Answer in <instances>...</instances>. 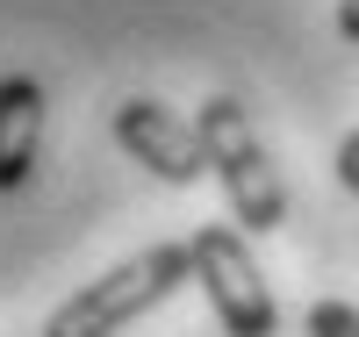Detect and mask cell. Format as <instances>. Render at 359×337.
<instances>
[{"label": "cell", "mask_w": 359, "mask_h": 337, "mask_svg": "<svg viewBox=\"0 0 359 337\" xmlns=\"http://www.w3.org/2000/svg\"><path fill=\"white\" fill-rule=\"evenodd\" d=\"M115 144H123L144 172H158L165 187H194V179H208L201 130H194V122H180L165 101H144V94L123 101V108H115Z\"/></svg>", "instance_id": "4"}, {"label": "cell", "mask_w": 359, "mask_h": 337, "mask_svg": "<svg viewBox=\"0 0 359 337\" xmlns=\"http://www.w3.org/2000/svg\"><path fill=\"white\" fill-rule=\"evenodd\" d=\"M194 130H201V151H208V172L223 179V201H230L237 230H280L287 223V187H280V165L266 158L252 115L230 94H208Z\"/></svg>", "instance_id": "2"}, {"label": "cell", "mask_w": 359, "mask_h": 337, "mask_svg": "<svg viewBox=\"0 0 359 337\" xmlns=\"http://www.w3.org/2000/svg\"><path fill=\"white\" fill-rule=\"evenodd\" d=\"M309 337H359V309L352 301H316L309 309Z\"/></svg>", "instance_id": "6"}, {"label": "cell", "mask_w": 359, "mask_h": 337, "mask_svg": "<svg viewBox=\"0 0 359 337\" xmlns=\"http://www.w3.org/2000/svg\"><path fill=\"white\" fill-rule=\"evenodd\" d=\"M331 172H338V187H345V194H359V130H352V137L338 144V158H331Z\"/></svg>", "instance_id": "7"}, {"label": "cell", "mask_w": 359, "mask_h": 337, "mask_svg": "<svg viewBox=\"0 0 359 337\" xmlns=\"http://www.w3.org/2000/svg\"><path fill=\"white\" fill-rule=\"evenodd\" d=\"M338 43H359V0H338Z\"/></svg>", "instance_id": "8"}, {"label": "cell", "mask_w": 359, "mask_h": 337, "mask_svg": "<svg viewBox=\"0 0 359 337\" xmlns=\"http://www.w3.org/2000/svg\"><path fill=\"white\" fill-rule=\"evenodd\" d=\"M187 280H194V252H187V244H151V252L123 259L115 273H101L94 287H79L72 301H57L43 337H115L123 323L151 316L158 301L172 287H187Z\"/></svg>", "instance_id": "1"}, {"label": "cell", "mask_w": 359, "mask_h": 337, "mask_svg": "<svg viewBox=\"0 0 359 337\" xmlns=\"http://www.w3.org/2000/svg\"><path fill=\"white\" fill-rule=\"evenodd\" d=\"M194 252V280L208 294V309H216L223 337H273L280 330V309H273V287H266V273L252 259L245 230H223V223H201L187 237Z\"/></svg>", "instance_id": "3"}, {"label": "cell", "mask_w": 359, "mask_h": 337, "mask_svg": "<svg viewBox=\"0 0 359 337\" xmlns=\"http://www.w3.org/2000/svg\"><path fill=\"white\" fill-rule=\"evenodd\" d=\"M36 151H43V86L29 72H8L0 79V194L29 187Z\"/></svg>", "instance_id": "5"}]
</instances>
